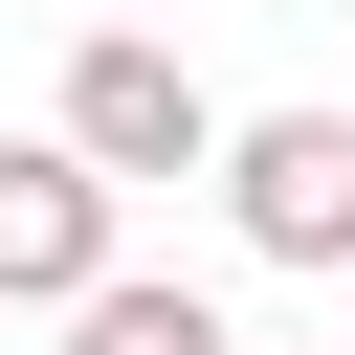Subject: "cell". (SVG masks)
<instances>
[{
	"label": "cell",
	"mask_w": 355,
	"mask_h": 355,
	"mask_svg": "<svg viewBox=\"0 0 355 355\" xmlns=\"http://www.w3.org/2000/svg\"><path fill=\"white\" fill-rule=\"evenodd\" d=\"M333 288H355V266H333Z\"/></svg>",
	"instance_id": "obj_5"
},
{
	"label": "cell",
	"mask_w": 355,
	"mask_h": 355,
	"mask_svg": "<svg viewBox=\"0 0 355 355\" xmlns=\"http://www.w3.org/2000/svg\"><path fill=\"white\" fill-rule=\"evenodd\" d=\"M67 355H244V333H222L200 288H133V266H111V288L67 311Z\"/></svg>",
	"instance_id": "obj_4"
},
{
	"label": "cell",
	"mask_w": 355,
	"mask_h": 355,
	"mask_svg": "<svg viewBox=\"0 0 355 355\" xmlns=\"http://www.w3.org/2000/svg\"><path fill=\"white\" fill-rule=\"evenodd\" d=\"M222 222L266 266H355V111H222Z\"/></svg>",
	"instance_id": "obj_2"
},
{
	"label": "cell",
	"mask_w": 355,
	"mask_h": 355,
	"mask_svg": "<svg viewBox=\"0 0 355 355\" xmlns=\"http://www.w3.org/2000/svg\"><path fill=\"white\" fill-rule=\"evenodd\" d=\"M111 288V178L67 133H0V311H89Z\"/></svg>",
	"instance_id": "obj_3"
},
{
	"label": "cell",
	"mask_w": 355,
	"mask_h": 355,
	"mask_svg": "<svg viewBox=\"0 0 355 355\" xmlns=\"http://www.w3.org/2000/svg\"><path fill=\"white\" fill-rule=\"evenodd\" d=\"M67 155L133 200V178H222V89L178 44H67Z\"/></svg>",
	"instance_id": "obj_1"
}]
</instances>
